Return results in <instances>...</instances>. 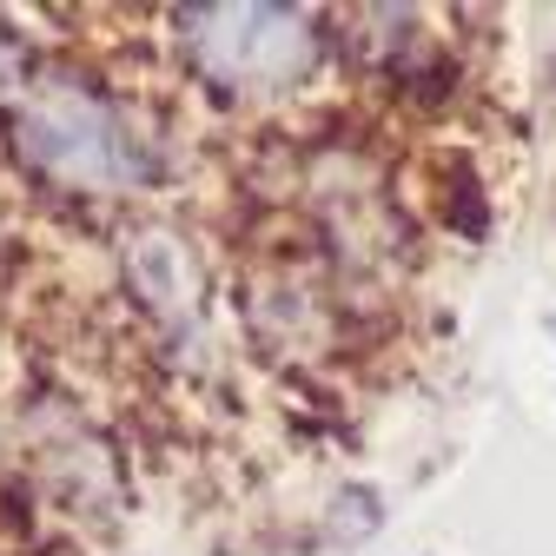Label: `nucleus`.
<instances>
[{"label": "nucleus", "instance_id": "3", "mask_svg": "<svg viewBox=\"0 0 556 556\" xmlns=\"http://www.w3.org/2000/svg\"><path fill=\"white\" fill-rule=\"evenodd\" d=\"M126 278H132V292L147 299V312L166 325V331H199L205 318V292H199V271H192V252L179 232L166 226H147V232H132L126 239Z\"/></svg>", "mask_w": 556, "mask_h": 556}, {"label": "nucleus", "instance_id": "2", "mask_svg": "<svg viewBox=\"0 0 556 556\" xmlns=\"http://www.w3.org/2000/svg\"><path fill=\"white\" fill-rule=\"evenodd\" d=\"M179 40L199 80L239 100L286 93L318 66V27L299 8H186Z\"/></svg>", "mask_w": 556, "mask_h": 556}, {"label": "nucleus", "instance_id": "1", "mask_svg": "<svg viewBox=\"0 0 556 556\" xmlns=\"http://www.w3.org/2000/svg\"><path fill=\"white\" fill-rule=\"evenodd\" d=\"M14 147L66 192H126L147 179V147L126 113L74 74H40L14 93Z\"/></svg>", "mask_w": 556, "mask_h": 556}]
</instances>
